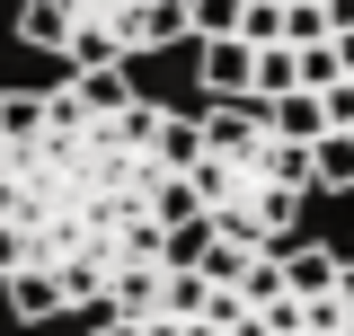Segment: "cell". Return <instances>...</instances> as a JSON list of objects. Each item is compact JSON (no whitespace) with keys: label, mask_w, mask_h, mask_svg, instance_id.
I'll return each mask as SVG.
<instances>
[{"label":"cell","mask_w":354,"mask_h":336,"mask_svg":"<svg viewBox=\"0 0 354 336\" xmlns=\"http://www.w3.org/2000/svg\"><path fill=\"white\" fill-rule=\"evenodd\" d=\"M310 177H319V195H354V133H319L310 142Z\"/></svg>","instance_id":"cell-6"},{"label":"cell","mask_w":354,"mask_h":336,"mask_svg":"<svg viewBox=\"0 0 354 336\" xmlns=\"http://www.w3.org/2000/svg\"><path fill=\"white\" fill-rule=\"evenodd\" d=\"M186 36V0H18V44L71 71H124Z\"/></svg>","instance_id":"cell-4"},{"label":"cell","mask_w":354,"mask_h":336,"mask_svg":"<svg viewBox=\"0 0 354 336\" xmlns=\"http://www.w3.org/2000/svg\"><path fill=\"white\" fill-rule=\"evenodd\" d=\"M204 53H195V80H204V97L213 106H248V80H257V44L239 36H195Z\"/></svg>","instance_id":"cell-5"},{"label":"cell","mask_w":354,"mask_h":336,"mask_svg":"<svg viewBox=\"0 0 354 336\" xmlns=\"http://www.w3.org/2000/svg\"><path fill=\"white\" fill-rule=\"evenodd\" d=\"M97 336H354V265L319 239H186L151 283L97 310Z\"/></svg>","instance_id":"cell-2"},{"label":"cell","mask_w":354,"mask_h":336,"mask_svg":"<svg viewBox=\"0 0 354 336\" xmlns=\"http://www.w3.org/2000/svg\"><path fill=\"white\" fill-rule=\"evenodd\" d=\"M195 239L186 115L124 71L0 88V301L9 319H71L151 283Z\"/></svg>","instance_id":"cell-1"},{"label":"cell","mask_w":354,"mask_h":336,"mask_svg":"<svg viewBox=\"0 0 354 336\" xmlns=\"http://www.w3.org/2000/svg\"><path fill=\"white\" fill-rule=\"evenodd\" d=\"M310 195H319L310 142L274 133L257 106H204V115H186V204H195V239L283 248Z\"/></svg>","instance_id":"cell-3"}]
</instances>
